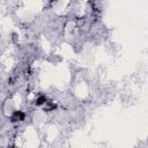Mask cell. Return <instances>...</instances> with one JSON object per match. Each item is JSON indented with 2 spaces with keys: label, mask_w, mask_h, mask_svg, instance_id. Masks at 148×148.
<instances>
[{
  "label": "cell",
  "mask_w": 148,
  "mask_h": 148,
  "mask_svg": "<svg viewBox=\"0 0 148 148\" xmlns=\"http://www.w3.org/2000/svg\"><path fill=\"white\" fill-rule=\"evenodd\" d=\"M24 118H25L24 112H22V111H14L13 114H12V117H10V120L13 123H15V121H22V120H24Z\"/></svg>",
  "instance_id": "1"
},
{
  "label": "cell",
  "mask_w": 148,
  "mask_h": 148,
  "mask_svg": "<svg viewBox=\"0 0 148 148\" xmlns=\"http://www.w3.org/2000/svg\"><path fill=\"white\" fill-rule=\"evenodd\" d=\"M56 108H57L56 104H53L52 102H49V101L46 99V102H45V106H44V110H45V111H51V110H54Z\"/></svg>",
  "instance_id": "3"
},
{
  "label": "cell",
  "mask_w": 148,
  "mask_h": 148,
  "mask_svg": "<svg viewBox=\"0 0 148 148\" xmlns=\"http://www.w3.org/2000/svg\"><path fill=\"white\" fill-rule=\"evenodd\" d=\"M45 102H46V97H45V96H43V95H40V96H38V97L36 98L35 104H36L37 106H40V105L45 104Z\"/></svg>",
  "instance_id": "2"
}]
</instances>
